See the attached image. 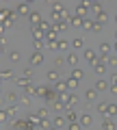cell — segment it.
Here are the masks:
<instances>
[{"label": "cell", "mask_w": 117, "mask_h": 130, "mask_svg": "<svg viewBox=\"0 0 117 130\" xmlns=\"http://www.w3.org/2000/svg\"><path fill=\"white\" fill-rule=\"evenodd\" d=\"M33 48H35V52H41L46 48V39H33Z\"/></svg>", "instance_id": "obj_27"}, {"label": "cell", "mask_w": 117, "mask_h": 130, "mask_svg": "<svg viewBox=\"0 0 117 130\" xmlns=\"http://www.w3.org/2000/svg\"><path fill=\"white\" fill-rule=\"evenodd\" d=\"M113 50H115V54H117V41H115V43H113Z\"/></svg>", "instance_id": "obj_50"}, {"label": "cell", "mask_w": 117, "mask_h": 130, "mask_svg": "<svg viewBox=\"0 0 117 130\" xmlns=\"http://www.w3.org/2000/svg\"><path fill=\"white\" fill-rule=\"evenodd\" d=\"M82 28L85 30H93L95 28V18H85L82 20Z\"/></svg>", "instance_id": "obj_20"}, {"label": "cell", "mask_w": 117, "mask_h": 130, "mask_svg": "<svg viewBox=\"0 0 117 130\" xmlns=\"http://www.w3.org/2000/svg\"><path fill=\"white\" fill-rule=\"evenodd\" d=\"M106 89H111V85H108L106 83V80H104V78H100V80H95V91H106Z\"/></svg>", "instance_id": "obj_19"}, {"label": "cell", "mask_w": 117, "mask_h": 130, "mask_svg": "<svg viewBox=\"0 0 117 130\" xmlns=\"http://www.w3.org/2000/svg\"><path fill=\"white\" fill-rule=\"evenodd\" d=\"M46 80L48 83H59L61 80V74H59V70H48V74H46Z\"/></svg>", "instance_id": "obj_11"}, {"label": "cell", "mask_w": 117, "mask_h": 130, "mask_svg": "<svg viewBox=\"0 0 117 130\" xmlns=\"http://www.w3.org/2000/svg\"><path fill=\"white\" fill-rule=\"evenodd\" d=\"M54 91L56 93H59V95H63V93H70V87H67V83H65V80H59V83H56L54 85Z\"/></svg>", "instance_id": "obj_10"}, {"label": "cell", "mask_w": 117, "mask_h": 130, "mask_svg": "<svg viewBox=\"0 0 117 130\" xmlns=\"http://www.w3.org/2000/svg\"><path fill=\"white\" fill-rule=\"evenodd\" d=\"M5 100H7L9 104H15V102H18V95H15V91H9V93L5 95Z\"/></svg>", "instance_id": "obj_38"}, {"label": "cell", "mask_w": 117, "mask_h": 130, "mask_svg": "<svg viewBox=\"0 0 117 130\" xmlns=\"http://www.w3.org/2000/svg\"><path fill=\"white\" fill-rule=\"evenodd\" d=\"M95 111L102 117H108V102H98V108H95Z\"/></svg>", "instance_id": "obj_21"}, {"label": "cell", "mask_w": 117, "mask_h": 130, "mask_svg": "<svg viewBox=\"0 0 117 130\" xmlns=\"http://www.w3.org/2000/svg\"><path fill=\"white\" fill-rule=\"evenodd\" d=\"M67 130H82V126H80V121H78V124H70Z\"/></svg>", "instance_id": "obj_46"}, {"label": "cell", "mask_w": 117, "mask_h": 130, "mask_svg": "<svg viewBox=\"0 0 117 130\" xmlns=\"http://www.w3.org/2000/svg\"><path fill=\"white\" fill-rule=\"evenodd\" d=\"M102 130H117V124L113 117H104L102 119Z\"/></svg>", "instance_id": "obj_12"}, {"label": "cell", "mask_w": 117, "mask_h": 130, "mask_svg": "<svg viewBox=\"0 0 117 130\" xmlns=\"http://www.w3.org/2000/svg\"><path fill=\"white\" fill-rule=\"evenodd\" d=\"M78 102H80L78 93H70V95H67V104H70L72 108H74V106H78Z\"/></svg>", "instance_id": "obj_24"}, {"label": "cell", "mask_w": 117, "mask_h": 130, "mask_svg": "<svg viewBox=\"0 0 117 130\" xmlns=\"http://www.w3.org/2000/svg\"><path fill=\"white\" fill-rule=\"evenodd\" d=\"M113 22H115V24H117V13H113Z\"/></svg>", "instance_id": "obj_49"}, {"label": "cell", "mask_w": 117, "mask_h": 130, "mask_svg": "<svg viewBox=\"0 0 117 130\" xmlns=\"http://www.w3.org/2000/svg\"><path fill=\"white\" fill-rule=\"evenodd\" d=\"M108 93H113V95H117V85H111V89H108Z\"/></svg>", "instance_id": "obj_47"}, {"label": "cell", "mask_w": 117, "mask_h": 130, "mask_svg": "<svg viewBox=\"0 0 117 130\" xmlns=\"http://www.w3.org/2000/svg\"><path fill=\"white\" fill-rule=\"evenodd\" d=\"M85 2H87V7H89V11L93 15L102 13V2H98V0H85Z\"/></svg>", "instance_id": "obj_5"}, {"label": "cell", "mask_w": 117, "mask_h": 130, "mask_svg": "<svg viewBox=\"0 0 117 130\" xmlns=\"http://www.w3.org/2000/svg\"><path fill=\"white\" fill-rule=\"evenodd\" d=\"M28 121H30V124L35 126V128H37V126H39V121H41V117H39L37 113H33V115H28Z\"/></svg>", "instance_id": "obj_37"}, {"label": "cell", "mask_w": 117, "mask_h": 130, "mask_svg": "<svg viewBox=\"0 0 117 130\" xmlns=\"http://www.w3.org/2000/svg\"><path fill=\"white\" fill-rule=\"evenodd\" d=\"M18 108H20L18 104H9V106H5V111H7V115H9V119H11V121H13V119H15V115H18Z\"/></svg>", "instance_id": "obj_18"}, {"label": "cell", "mask_w": 117, "mask_h": 130, "mask_svg": "<svg viewBox=\"0 0 117 130\" xmlns=\"http://www.w3.org/2000/svg\"><path fill=\"white\" fill-rule=\"evenodd\" d=\"M35 130H39V128H35Z\"/></svg>", "instance_id": "obj_52"}, {"label": "cell", "mask_w": 117, "mask_h": 130, "mask_svg": "<svg viewBox=\"0 0 117 130\" xmlns=\"http://www.w3.org/2000/svg\"><path fill=\"white\" fill-rule=\"evenodd\" d=\"M52 28H54V30L59 32V35H61V32H65L67 28H70V22H65V20H61V22H56V24H52Z\"/></svg>", "instance_id": "obj_15"}, {"label": "cell", "mask_w": 117, "mask_h": 130, "mask_svg": "<svg viewBox=\"0 0 117 130\" xmlns=\"http://www.w3.org/2000/svg\"><path fill=\"white\" fill-rule=\"evenodd\" d=\"M46 48L48 50H59V41H46Z\"/></svg>", "instance_id": "obj_44"}, {"label": "cell", "mask_w": 117, "mask_h": 130, "mask_svg": "<svg viewBox=\"0 0 117 130\" xmlns=\"http://www.w3.org/2000/svg\"><path fill=\"white\" fill-rule=\"evenodd\" d=\"M95 22H98V24H102V26H104V24L108 22V13H106V11H102V13H98V15H95Z\"/></svg>", "instance_id": "obj_29"}, {"label": "cell", "mask_w": 117, "mask_h": 130, "mask_svg": "<svg viewBox=\"0 0 117 130\" xmlns=\"http://www.w3.org/2000/svg\"><path fill=\"white\" fill-rule=\"evenodd\" d=\"M22 76H26L28 80H33V76H35V74H33V67H24V72H22Z\"/></svg>", "instance_id": "obj_42"}, {"label": "cell", "mask_w": 117, "mask_h": 130, "mask_svg": "<svg viewBox=\"0 0 117 130\" xmlns=\"http://www.w3.org/2000/svg\"><path fill=\"white\" fill-rule=\"evenodd\" d=\"M72 76H74V78H76V80H78V83H80V80L85 78V72L80 70V67H74V70H72Z\"/></svg>", "instance_id": "obj_32"}, {"label": "cell", "mask_w": 117, "mask_h": 130, "mask_svg": "<svg viewBox=\"0 0 117 130\" xmlns=\"http://www.w3.org/2000/svg\"><path fill=\"white\" fill-rule=\"evenodd\" d=\"M63 63H67V61H65V56H61V54H59V56L54 59V70H56V67H63Z\"/></svg>", "instance_id": "obj_40"}, {"label": "cell", "mask_w": 117, "mask_h": 130, "mask_svg": "<svg viewBox=\"0 0 117 130\" xmlns=\"http://www.w3.org/2000/svg\"><path fill=\"white\" fill-rule=\"evenodd\" d=\"M115 115H117V104H108V117L115 119Z\"/></svg>", "instance_id": "obj_43"}, {"label": "cell", "mask_w": 117, "mask_h": 130, "mask_svg": "<svg viewBox=\"0 0 117 130\" xmlns=\"http://www.w3.org/2000/svg\"><path fill=\"white\" fill-rule=\"evenodd\" d=\"M111 85H117V74H113V76H111Z\"/></svg>", "instance_id": "obj_48"}, {"label": "cell", "mask_w": 117, "mask_h": 130, "mask_svg": "<svg viewBox=\"0 0 117 130\" xmlns=\"http://www.w3.org/2000/svg\"><path fill=\"white\" fill-rule=\"evenodd\" d=\"M70 26H74V28H82V18H78V15H72V18H70Z\"/></svg>", "instance_id": "obj_28"}, {"label": "cell", "mask_w": 117, "mask_h": 130, "mask_svg": "<svg viewBox=\"0 0 117 130\" xmlns=\"http://www.w3.org/2000/svg\"><path fill=\"white\" fill-rule=\"evenodd\" d=\"M9 59H11V63H18V61L22 59V54H20L18 50H11V52H9Z\"/></svg>", "instance_id": "obj_39"}, {"label": "cell", "mask_w": 117, "mask_h": 130, "mask_svg": "<svg viewBox=\"0 0 117 130\" xmlns=\"http://www.w3.org/2000/svg\"><path fill=\"white\" fill-rule=\"evenodd\" d=\"M30 32H33L35 39H46V35H43V30L39 26H30Z\"/></svg>", "instance_id": "obj_26"}, {"label": "cell", "mask_w": 117, "mask_h": 130, "mask_svg": "<svg viewBox=\"0 0 117 130\" xmlns=\"http://www.w3.org/2000/svg\"><path fill=\"white\" fill-rule=\"evenodd\" d=\"M72 48H74V52H76V50H82V48H85V39H82V37L72 39Z\"/></svg>", "instance_id": "obj_23"}, {"label": "cell", "mask_w": 117, "mask_h": 130, "mask_svg": "<svg viewBox=\"0 0 117 130\" xmlns=\"http://www.w3.org/2000/svg\"><path fill=\"white\" fill-rule=\"evenodd\" d=\"M50 9H52V11H59V13H63V11H65V7H63L59 0H52V2H50Z\"/></svg>", "instance_id": "obj_30"}, {"label": "cell", "mask_w": 117, "mask_h": 130, "mask_svg": "<svg viewBox=\"0 0 117 130\" xmlns=\"http://www.w3.org/2000/svg\"><path fill=\"white\" fill-rule=\"evenodd\" d=\"M108 65L117 67V54H111V56H108Z\"/></svg>", "instance_id": "obj_45"}, {"label": "cell", "mask_w": 117, "mask_h": 130, "mask_svg": "<svg viewBox=\"0 0 117 130\" xmlns=\"http://www.w3.org/2000/svg\"><path fill=\"white\" fill-rule=\"evenodd\" d=\"M78 59H80L78 52H70V54H65V61L72 65V67H78Z\"/></svg>", "instance_id": "obj_16"}, {"label": "cell", "mask_w": 117, "mask_h": 130, "mask_svg": "<svg viewBox=\"0 0 117 130\" xmlns=\"http://www.w3.org/2000/svg\"><path fill=\"white\" fill-rule=\"evenodd\" d=\"M93 72H95V74H106V63H102V61H100V63L93 67Z\"/></svg>", "instance_id": "obj_36"}, {"label": "cell", "mask_w": 117, "mask_h": 130, "mask_svg": "<svg viewBox=\"0 0 117 130\" xmlns=\"http://www.w3.org/2000/svg\"><path fill=\"white\" fill-rule=\"evenodd\" d=\"M111 50H113V46L108 41H102L100 43V56H111Z\"/></svg>", "instance_id": "obj_17"}, {"label": "cell", "mask_w": 117, "mask_h": 130, "mask_svg": "<svg viewBox=\"0 0 117 130\" xmlns=\"http://www.w3.org/2000/svg\"><path fill=\"white\" fill-rule=\"evenodd\" d=\"M15 85H18L20 89H26L28 85H30V80H28L26 76H18V78H15Z\"/></svg>", "instance_id": "obj_22"}, {"label": "cell", "mask_w": 117, "mask_h": 130, "mask_svg": "<svg viewBox=\"0 0 117 130\" xmlns=\"http://www.w3.org/2000/svg\"><path fill=\"white\" fill-rule=\"evenodd\" d=\"M15 13L18 15H30L33 11H30V2H18V7H15Z\"/></svg>", "instance_id": "obj_2"}, {"label": "cell", "mask_w": 117, "mask_h": 130, "mask_svg": "<svg viewBox=\"0 0 117 130\" xmlns=\"http://www.w3.org/2000/svg\"><path fill=\"white\" fill-rule=\"evenodd\" d=\"M80 126H82V128H91V126H93V117H91L89 113H80Z\"/></svg>", "instance_id": "obj_8"}, {"label": "cell", "mask_w": 117, "mask_h": 130, "mask_svg": "<svg viewBox=\"0 0 117 130\" xmlns=\"http://www.w3.org/2000/svg\"><path fill=\"white\" fill-rule=\"evenodd\" d=\"M28 24H30V26H39V24H41V13L33 11V13L28 15Z\"/></svg>", "instance_id": "obj_14"}, {"label": "cell", "mask_w": 117, "mask_h": 130, "mask_svg": "<svg viewBox=\"0 0 117 130\" xmlns=\"http://www.w3.org/2000/svg\"><path fill=\"white\" fill-rule=\"evenodd\" d=\"M0 78H2V80H11V78H13V70H11V67H2Z\"/></svg>", "instance_id": "obj_25"}, {"label": "cell", "mask_w": 117, "mask_h": 130, "mask_svg": "<svg viewBox=\"0 0 117 130\" xmlns=\"http://www.w3.org/2000/svg\"><path fill=\"white\" fill-rule=\"evenodd\" d=\"M50 85H37V93H35V98H37V100H46V95H48V91H50Z\"/></svg>", "instance_id": "obj_4"}, {"label": "cell", "mask_w": 117, "mask_h": 130, "mask_svg": "<svg viewBox=\"0 0 117 130\" xmlns=\"http://www.w3.org/2000/svg\"><path fill=\"white\" fill-rule=\"evenodd\" d=\"M50 130H59V128H54V126H52V128H50Z\"/></svg>", "instance_id": "obj_51"}, {"label": "cell", "mask_w": 117, "mask_h": 130, "mask_svg": "<svg viewBox=\"0 0 117 130\" xmlns=\"http://www.w3.org/2000/svg\"><path fill=\"white\" fill-rule=\"evenodd\" d=\"M76 15H78V18H89V7H87V2H78V5H76Z\"/></svg>", "instance_id": "obj_3"}, {"label": "cell", "mask_w": 117, "mask_h": 130, "mask_svg": "<svg viewBox=\"0 0 117 130\" xmlns=\"http://www.w3.org/2000/svg\"><path fill=\"white\" fill-rule=\"evenodd\" d=\"M65 119H67V124H78V121H80V115L76 113V108H70V111L65 113Z\"/></svg>", "instance_id": "obj_7"}, {"label": "cell", "mask_w": 117, "mask_h": 130, "mask_svg": "<svg viewBox=\"0 0 117 130\" xmlns=\"http://www.w3.org/2000/svg\"><path fill=\"white\" fill-rule=\"evenodd\" d=\"M37 128H39V130H50V128H52V119H41Z\"/></svg>", "instance_id": "obj_34"}, {"label": "cell", "mask_w": 117, "mask_h": 130, "mask_svg": "<svg viewBox=\"0 0 117 130\" xmlns=\"http://www.w3.org/2000/svg\"><path fill=\"white\" fill-rule=\"evenodd\" d=\"M52 126H54V128H59V130H63L65 126H70V124H67L65 115H56L54 119H52Z\"/></svg>", "instance_id": "obj_6"}, {"label": "cell", "mask_w": 117, "mask_h": 130, "mask_svg": "<svg viewBox=\"0 0 117 130\" xmlns=\"http://www.w3.org/2000/svg\"><path fill=\"white\" fill-rule=\"evenodd\" d=\"M50 108H52V106H41V108H37V115L41 117V119H48V113H50Z\"/></svg>", "instance_id": "obj_33"}, {"label": "cell", "mask_w": 117, "mask_h": 130, "mask_svg": "<svg viewBox=\"0 0 117 130\" xmlns=\"http://www.w3.org/2000/svg\"><path fill=\"white\" fill-rule=\"evenodd\" d=\"M30 65H43V52H33L30 54Z\"/></svg>", "instance_id": "obj_13"}, {"label": "cell", "mask_w": 117, "mask_h": 130, "mask_svg": "<svg viewBox=\"0 0 117 130\" xmlns=\"http://www.w3.org/2000/svg\"><path fill=\"white\" fill-rule=\"evenodd\" d=\"M65 83H67V87H70V91H74V89L78 87V80H76L72 74H70V78H65Z\"/></svg>", "instance_id": "obj_31"}, {"label": "cell", "mask_w": 117, "mask_h": 130, "mask_svg": "<svg viewBox=\"0 0 117 130\" xmlns=\"http://www.w3.org/2000/svg\"><path fill=\"white\" fill-rule=\"evenodd\" d=\"M95 98H98V91H95V87H89V89H85V100L89 104L95 102Z\"/></svg>", "instance_id": "obj_9"}, {"label": "cell", "mask_w": 117, "mask_h": 130, "mask_svg": "<svg viewBox=\"0 0 117 130\" xmlns=\"http://www.w3.org/2000/svg\"><path fill=\"white\" fill-rule=\"evenodd\" d=\"M11 130H13V128H11Z\"/></svg>", "instance_id": "obj_53"}, {"label": "cell", "mask_w": 117, "mask_h": 130, "mask_svg": "<svg viewBox=\"0 0 117 130\" xmlns=\"http://www.w3.org/2000/svg\"><path fill=\"white\" fill-rule=\"evenodd\" d=\"M70 46H72V41H67V39H59V50H67Z\"/></svg>", "instance_id": "obj_41"}, {"label": "cell", "mask_w": 117, "mask_h": 130, "mask_svg": "<svg viewBox=\"0 0 117 130\" xmlns=\"http://www.w3.org/2000/svg\"><path fill=\"white\" fill-rule=\"evenodd\" d=\"M30 102H33V98L30 95H26V93H22V98H20V104H22V106H30Z\"/></svg>", "instance_id": "obj_35"}, {"label": "cell", "mask_w": 117, "mask_h": 130, "mask_svg": "<svg viewBox=\"0 0 117 130\" xmlns=\"http://www.w3.org/2000/svg\"><path fill=\"white\" fill-rule=\"evenodd\" d=\"M82 59L87 61V63H89L91 67H95V65L100 63V56L95 54V50H93V48H85V52H82Z\"/></svg>", "instance_id": "obj_1"}]
</instances>
